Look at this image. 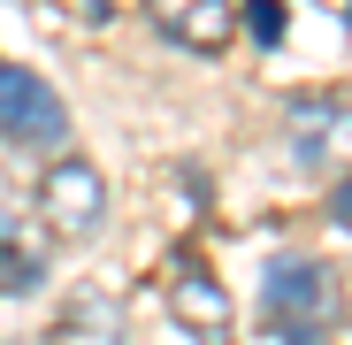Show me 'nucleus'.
Segmentation results:
<instances>
[{
    "instance_id": "nucleus-1",
    "label": "nucleus",
    "mask_w": 352,
    "mask_h": 345,
    "mask_svg": "<svg viewBox=\"0 0 352 345\" xmlns=\"http://www.w3.org/2000/svg\"><path fill=\"white\" fill-rule=\"evenodd\" d=\"M261 315L283 345H322L337 330V276L322 261H299V253L276 261L268 284H261Z\"/></svg>"
},
{
    "instance_id": "nucleus-2",
    "label": "nucleus",
    "mask_w": 352,
    "mask_h": 345,
    "mask_svg": "<svg viewBox=\"0 0 352 345\" xmlns=\"http://www.w3.org/2000/svg\"><path fill=\"white\" fill-rule=\"evenodd\" d=\"M38 215H46L54 238H92V230L107 222V177H100L85 154L54 161L46 177H38Z\"/></svg>"
},
{
    "instance_id": "nucleus-3",
    "label": "nucleus",
    "mask_w": 352,
    "mask_h": 345,
    "mask_svg": "<svg viewBox=\"0 0 352 345\" xmlns=\"http://www.w3.org/2000/svg\"><path fill=\"white\" fill-rule=\"evenodd\" d=\"M0 138H16V146H62L69 138V107L38 70L0 62Z\"/></svg>"
},
{
    "instance_id": "nucleus-4",
    "label": "nucleus",
    "mask_w": 352,
    "mask_h": 345,
    "mask_svg": "<svg viewBox=\"0 0 352 345\" xmlns=\"http://www.w3.org/2000/svg\"><path fill=\"white\" fill-rule=\"evenodd\" d=\"M146 16H153L161 39L192 46V54H222L230 31H238V8L230 0H146Z\"/></svg>"
},
{
    "instance_id": "nucleus-5",
    "label": "nucleus",
    "mask_w": 352,
    "mask_h": 345,
    "mask_svg": "<svg viewBox=\"0 0 352 345\" xmlns=\"http://www.w3.org/2000/svg\"><path fill=\"white\" fill-rule=\"evenodd\" d=\"M168 307H176V322H184V330H199L207 345H214V337L230 330V307H222V284H214L207 269H184V276H176V300H168Z\"/></svg>"
},
{
    "instance_id": "nucleus-6",
    "label": "nucleus",
    "mask_w": 352,
    "mask_h": 345,
    "mask_svg": "<svg viewBox=\"0 0 352 345\" xmlns=\"http://www.w3.org/2000/svg\"><path fill=\"white\" fill-rule=\"evenodd\" d=\"M337 115H344V100H337V92H329V100H299V107H291V138H299V161H307V169H322V146H337V138H344Z\"/></svg>"
},
{
    "instance_id": "nucleus-7",
    "label": "nucleus",
    "mask_w": 352,
    "mask_h": 345,
    "mask_svg": "<svg viewBox=\"0 0 352 345\" xmlns=\"http://www.w3.org/2000/svg\"><path fill=\"white\" fill-rule=\"evenodd\" d=\"M253 31H261V39L283 31V8H276V0H253Z\"/></svg>"
},
{
    "instance_id": "nucleus-8",
    "label": "nucleus",
    "mask_w": 352,
    "mask_h": 345,
    "mask_svg": "<svg viewBox=\"0 0 352 345\" xmlns=\"http://www.w3.org/2000/svg\"><path fill=\"white\" fill-rule=\"evenodd\" d=\"M31 276V261H16V253H0V284H23Z\"/></svg>"
}]
</instances>
